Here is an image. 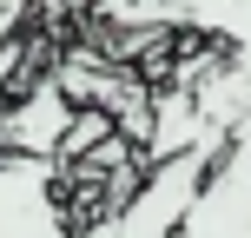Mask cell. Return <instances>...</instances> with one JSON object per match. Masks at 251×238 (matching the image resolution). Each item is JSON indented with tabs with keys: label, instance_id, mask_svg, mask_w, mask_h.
Returning <instances> with one entry per match:
<instances>
[{
	"label": "cell",
	"instance_id": "cell-1",
	"mask_svg": "<svg viewBox=\"0 0 251 238\" xmlns=\"http://www.w3.org/2000/svg\"><path fill=\"white\" fill-rule=\"evenodd\" d=\"M218 152H225V132H205L199 146L172 152V159H152L146 172H139V185L126 192L113 212L73 225V238H172L178 225H185V212L199 205Z\"/></svg>",
	"mask_w": 251,
	"mask_h": 238
},
{
	"label": "cell",
	"instance_id": "cell-2",
	"mask_svg": "<svg viewBox=\"0 0 251 238\" xmlns=\"http://www.w3.org/2000/svg\"><path fill=\"white\" fill-rule=\"evenodd\" d=\"M0 238H73L66 179L53 159L0 152Z\"/></svg>",
	"mask_w": 251,
	"mask_h": 238
},
{
	"label": "cell",
	"instance_id": "cell-3",
	"mask_svg": "<svg viewBox=\"0 0 251 238\" xmlns=\"http://www.w3.org/2000/svg\"><path fill=\"white\" fill-rule=\"evenodd\" d=\"M79 106L66 100V86L53 73H33L26 93L0 100V152H20V159H60L66 132H73Z\"/></svg>",
	"mask_w": 251,
	"mask_h": 238
},
{
	"label": "cell",
	"instance_id": "cell-4",
	"mask_svg": "<svg viewBox=\"0 0 251 238\" xmlns=\"http://www.w3.org/2000/svg\"><path fill=\"white\" fill-rule=\"evenodd\" d=\"M172 238H251V172L238 159L218 152V165H212V179H205L199 205L185 212V225H178Z\"/></svg>",
	"mask_w": 251,
	"mask_h": 238
},
{
	"label": "cell",
	"instance_id": "cell-5",
	"mask_svg": "<svg viewBox=\"0 0 251 238\" xmlns=\"http://www.w3.org/2000/svg\"><path fill=\"white\" fill-rule=\"evenodd\" d=\"M165 26H185L225 53H251V0H165Z\"/></svg>",
	"mask_w": 251,
	"mask_h": 238
},
{
	"label": "cell",
	"instance_id": "cell-6",
	"mask_svg": "<svg viewBox=\"0 0 251 238\" xmlns=\"http://www.w3.org/2000/svg\"><path fill=\"white\" fill-rule=\"evenodd\" d=\"M33 7H40V0H0V100L20 86V73H33V66H40L33 40H26Z\"/></svg>",
	"mask_w": 251,
	"mask_h": 238
},
{
	"label": "cell",
	"instance_id": "cell-7",
	"mask_svg": "<svg viewBox=\"0 0 251 238\" xmlns=\"http://www.w3.org/2000/svg\"><path fill=\"white\" fill-rule=\"evenodd\" d=\"M225 159H238L245 172H251V113H245L238 126H231V139H225Z\"/></svg>",
	"mask_w": 251,
	"mask_h": 238
}]
</instances>
